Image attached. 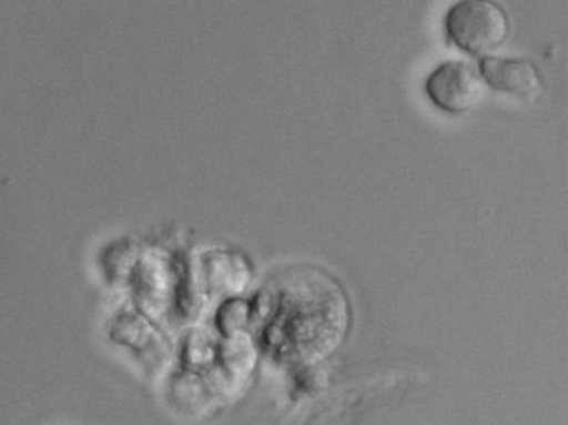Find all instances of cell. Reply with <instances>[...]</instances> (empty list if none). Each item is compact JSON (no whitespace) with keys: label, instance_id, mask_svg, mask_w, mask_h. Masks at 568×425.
<instances>
[{"label":"cell","instance_id":"obj_2","mask_svg":"<svg viewBox=\"0 0 568 425\" xmlns=\"http://www.w3.org/2000/svg\"><path fill=\"white\" fill-rule=\"evenodd\" d=\"M424 91L438 111L464 114L480 101L484 81L468 62L447 61L428 75Z\"/></svg>","mask_w":568,"mask_h":425},{"label":"cell","instance_id":"obj_3","mask_svg":"<svg viewBox=\"0 0 568 425\" xmlns=\"http://www.w3.org/2000/svg\"><path fill=\"white\" fill-rule=\"evenodd\" d=\"M480 78L488 88L517 101L534 102L540 94V74L527 59L485 58Z\"/></svg>","mask_w":568,"mask_h":425},{"label":"cell","instance_id":"obj_1","mask_svg":"<svg viewBox=\"0 0 568 425\" xmlns=\"http://www.w3.org/2000/svg\"><path fill=\"white\" fill-rule=\"evenodd\" d=\"M448 41L470 55H488L504 45L510 31L507 12L495 0H458L445 16Z\"/></svg>","mask_w":568,"mask_h":425}]
</instances>
